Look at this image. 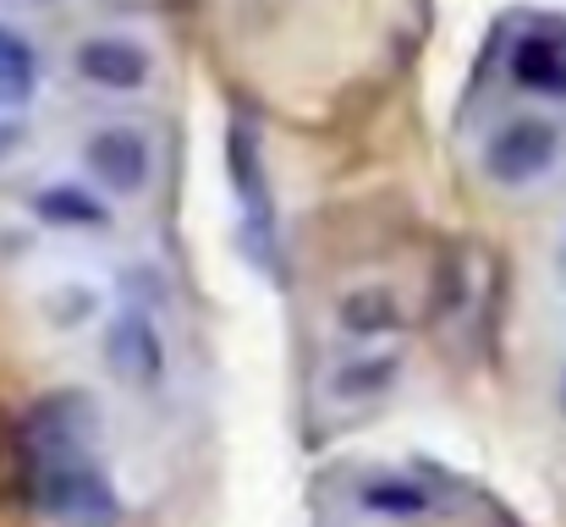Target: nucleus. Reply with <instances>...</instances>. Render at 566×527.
Returning a JSON list of instances; mask_svg holds the SVG:
<instances>
[{
    "label": "nucleus",
    "mask_w": 566,
    "mask_h": 527,
    "mask_svg": "<svg viewBox=\"0 0 566 527\" xmlns=\"http://www.w3.org/2000/svg\"><path fill=\"white\" fill-rule=\"evenodd\" d=\"M22 478H28L33 506L55 527H122V495L105 478V467H94L88 456L39 462Z\"/></svg>",
    "instance_id": "f257e3e1"
},
{
    "label": "nucleus",
    "mask_w": 566,
    "mask_h": 527,
    "mask_svg": "<svg viewBox=\"0 0 566 527\" xmlns=\"http://www.w3.org/2000/svg\"><path fill=\"white\" fill-rule=\"evenodd\" d=\"M562 155H566L562 122L545 116V110H517V116H506V122L484 138L479 166H484V176H490L495 187L523 192V187H539L545 176L556 171Z\"/></svg>",
    "instance_id": "f03ea898"
},
{
    "label": "nucleus",
    "mask_w": 566,
    "mask_h": 527,
    "mask_svg": "<svg viewBox=\"0 0 566 527\" xmlns=\"http://www.w3.org/2000/svg\"><path fill=\"white\" fill-rule=\"evenodd\" d=\"M77 160H83V176H88L105 198H138V192H149V181L160 171V149H155V138H149L138 122L88 127Z\"/></svg>",
    "instance_id": "7ed1b4c3"
},
{
    "label": "nucleus",
    "mask_w": 566,
    "mask_h": 527,
    "mask_svg": "<svg viewBox=\"0 0 566 527\" xmlns=\"http://www.w3.org/2000/svg\"><path fill=\"white\" fill-rule=\"evenodd\" d=\"M105 368L127 390H160L171 379V336L149 303H122L105 325Z\"/></svg>",
    "instance_id": "20e7f679"
},
{
    "label": "nucleus",
    "mask_w": 566,
    "mask_h": 527,
    "mask_svg": "<svg viewBox=\"0 0 566 527\" xmlns=\"http://www.w3.org/2000/svg\"><path fill=\"white\" fill-rule=\"evenodd\" d=\"M99 434V407L83 390H55L44 396L22 429H17V451H22V473L39 462H66V456H88V440Z\"/></svg>",
    "instance_id": "39448f33"
},
{
    "label": "nucleus",
    "mask_w": 566,
    "mask_h": 527,
    "mask_svg": "<svg viewBox=\"0 0 566 527\" xmlns=\"http://www.w3.org/2000/svg\"><path fill=\"white\" fill-rule=\"evenodd\" d=\"M155 44L133 28H94L72 44V72L77 83L99 94H144L155 83Z\"/></svg>",
    "instance_id": "423d86ee"
},
{
    "label": "nucleus",
    "mask_w": 566,
    "mask_h": 527,
    "mask_svg": "<svg viewBox=\"0 0 566 527\" xmlns=\"http://www.w3.org/2000/svg\"><path fill=\"white\" fill-rule=\"evenodd\" d=\"M506 72L523 94H539V99H562L566 105V22L562 17H539L528 22L512 50H506Z\"/></svg>",
    "instance_id": "0eeeda50"
},
{
    "label": "nucleus",
    "mask_w": 566,
    "mask_h": 527,
    "mask_svg": "<svg viewBox=\"0 0 566 527\" xmlns=\"http://www.w3.org/2000/svg\"><path fill=\"white\" fill-rule=\"evenodd\" d=\"M28 209H33L39 225L66 231V236H105V231L116 225L111 198H105L94 181H83V176H55V181L33 187Z\"/></svg>",
    "instance_id": "6e6552de"
},
{
    "label": "nucleus",
    "mask_w": 566,
    "mask_h": 527,
    "mask_svg": "<svg viewBox=\"0 0 566 527\" xmlns=\"http://www.w3.org/2000/svg\"><path fill=\"white\" fill-rule=\"evenodd\" d=\"M407 373V351L401 347H364L347 351L336 368H331V396L336 401H379L401 384Z\"/></svg>",
    "instance_id": "1a4fd4ad"
},
{
    "label": "nucleus",
    "mask_w": 566,
    "mask_h": 527,
    "mask_svg": "<svg viewBox=\"0 0 566 527\" xmlns=\"http://www.w3.org/2000/svg\"><path fill=\"white\" fill-rule=\"evenodd\" d=\"M39 83H44L39 44L0 17V116H22L39 99Z\"/></svg>",
    "instance_id": "9d476101"
},
{
    "label": "nucleus",
    "mask_w": 566,
    "mask_h": 527,
    "mask_svg": "<svg viewBox=\"0 0 566 527\" xmlns=\"http://www.w3.org/2000/svg\"><path fill=\"white\" fill-rule=\"evenodd\" d=\"M226 176H231V192H237V203H242V214H248V225H275L270 220V176H264V155H259V138L248 133V127H231L226 133Z\"/></svg>",
    "instance_id": "9b49d317"
},
{
    "label": "nucleus",
    "mask_w": 566,
    "mask_h": 527,
    "mask_svg": "<svg viewBox=\"0 0 566 527\" xmlns=\"http://www.w3.org/2000/svg\"><path fill=\"white\" fill-rule=\"evenodd\" d=\"M336 325L353 341H385V336L401 330V297L379 281H364V286L336 297Z\"/></svg>",
    "instance_id": "f8f14e48"
},
{
    "label": "nucleus",
    "mask_w": 566,
    "mask_h": 527,
    "mask_svg": "<svg viewBox=\"0 0 566 527\" xmlns=\"http://www.w3.org/2000/svg\"><path fill=\"white\" fill-rule=\"evenodd\" d=\"M358 506L375 512V517H390V523H412V517H429V489L412 484V478H375L358 489Z\"/></svg>",
    "instance_id": "ddd939ff"
},
{
    "label": "nucleus",
    "mask_w": 566,
    "mask_h": 527,
    "mask_svg": "<svg viewBox=\"0 0 566 527\" xmlns=\"http://www.w3.org/2000/svg\"><path fill=\"white\" fill-rule=\"evenodd\" d=\"M39 308H44V319H50L55 330H77V325H94V319H99L105 292L88 286V281H55V286L39 297Z\"/></svg>",
    "instance_id": "4468645a"
},
{
    "label": "nucleus",
    "mask_w": 566,
    "mask_h": 527,
    "mask_svg": "<svg viewBox=\"0 0 566 527\" xmlns=\"http://www.w3.org/2000/svg\"><path fill=\"white\" fill-rule=\"evenodd\" d=\"M22 144H28L22 116H0V166H11V160L22 155Z\"/></svg>",
    "instance_id": "2eb2a0df"
},
{
    "label": "nucleus",
    "mask_w": 566,
    "mask_h": 527,
    "mask_svg": "<svg viewBox=\"0 0 566 527\" xmlns=\"http://www.w3.org/2000/svg\"><path fill=\"white\" fill-rule=\"evenodd\" d=\"M556 407H562V418H566V362H562V379H556Z\"/></svg>",
    "instance_id": "dca6fc26"
},
{
    "label": "nucleus",
    "mask_w": 566,
    "mask_h": 527,
    "mask_svg": "<svg viewBox=\"0 0 566 527\" xmlns=\"http://www.w3.org/2000/svg\"><path fill=\"white\" fill-rule=\"evenodd\" d=\"M562 275H566V242H562Z\"/></svg>",
    "instance_id": "f3484780"
}]
</instances>
